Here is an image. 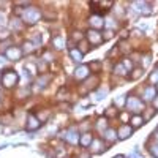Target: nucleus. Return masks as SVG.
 Here are the masks:
<instances>
[{
	"instance_id": "obj_1",
	"label": "nucleus",
	"mask_w": 158,
	"mask_h": 158,
	"mask_svg": "<svg viewBox=\"0 0 158 158\" xmlns=\"http://www.w3.org/2000/svg\"><path fill=\"white\" fill-rule=\"evenodd\" d=\"M40 18H41V13H40L38 8H27L22 13V19L27 24H36Z\"/></svg>"
},
{
	"instance_id": "obj_2",
	"label": "nucleus",
	"mask_w": 158,
	"mask_h": 158,
	"mask_svg": "<svg viewBox=\"0 0 158 158\" xmlns=\"http://www.w3.org/2000/svg\"><path fill=\"white\" fill-rule=\"evenodd\" d=\"M16 82H18V74H16V71L8 70V71H5V73H3V76H2V84H3L6 89L15 87V85H16Z\"/></svg>"
},
{
	"instance_id": "obj_3",
	"label": "nucleus",
	"mask_w": 158,
	"mask_h": 158,
	"mask_svg": "<svg viewBox=\"0 0 158 158\" xmlns=\"http://www.w3.org/2000/svg\"><path fill=\"white\" fill-rule=\"evenodd\" d=\"M60 138L63 141H67L70 144H77L79 142V135L76 133L74 130H67V131H62L60 133Z\"/></svg>"
},
{
	"instance_id": "obj_4",
	"label": "nucleus",
	"mask_w": 158,
	"mask_h": 158,
	"mask_svg": "<svg viewBox=\"0 0 158 158\" xmlns=\"http://www.w3.org/2000/svg\"><path fill=\"white\" fill-rule=\"evenodd\" d=\"M127 106H128V109H130V111H133V112H139V111H142L144 104H142V101H141L139 98H136V97H130V98H128V101H127Z\"/></svg>"
},
{
	"instance_id": "obj_5",
	"label": "nucleus",
	"mask_w": 158,
	"mask_h": 158,
	"mask_svg": "<svg viewBox=\"0 0 158 158\" xmlns=\"http://www.w3.org/2000/svg\"><path fill=\"white\" fill-rule=\"evenodd\" d=\"M87 40H89V43L90 44H94V46H98L103 43V35L97 30H89L87 32Z\"/></svg>"
},
{
	"instance_id": "obj_6",
	"label": "nucleus",
	"mask_w": 158,
	"mask_h": 158,
	"mask_svg": "<svg viewBox=\"0 0 158 158\" xmlns=\"http://www.w3.org/2000/svg\"><path fill=\"white\" fill-rule=\"evenodd\" d=\"M22 49L21 48H15V46H11V48H8L6 49V52H5V57L6 59H10V60H19L21 57H22Z\"/></svg>"
},
{
	"instance_id": "obj_7",
	"label": "nucleus",
	"mask_w": 158,
	"mask_h": 158,
	"mask_svg": "<svg viewBox=\"0 0 158 158\" xmlns=\"http://www.w3.org/2000/svg\"><path fill=\"white\" fill-rule=\"evenodd\" d=\"M131 133H133V128L130 125H120L118 131H117V136H118V139H127L128 136H131Z\"/></svg>"
},
{
	"instance_id": "obj_8",
	"label": "nucleus",
	"mask_w": 158,
	"mask_h": 158,
	"mask_svg": "<svg viewBox=\"0 0 158 158\" xmlns=\"http://www.w3.org/2000/svg\"><path fill=\"white\" fill-rule=\"evenodd\" d=\"M103 149H104V146H103L101 139H94L92 141V144H90V152L92 153H100V152H103Z\"/></svg>"
},
{
	"instance_id": "obj_9",
	"label": "nucleus",
	"mask_w": 158,
	"mask_h": 158,
	"mask_svg": "<svg viewBox=\"0 0 158 158\" xmlns=\"http://www.w3.org/2000/svg\"><path fill=\"white\" fill-rule=\"evenodd\" d=\"M74 76H76V79H85V77L89 76V67H85V65H81L79 68H76Z\"/></svg>"
},
{
	"instance_id": "obj_10",
	"label": "nucleus",
	"mask_w": 158,
	"mask_h": 158,
	"mask_svg": "<svg viewBox=\"0 0 158 158\" xmlns=\"http://www.w3.org/2000/svg\"><path fill=\"white\" fill-rule=\"evenodd\" d=\"M90 25H92L94 29H101L103 25H104V21H103V18H100V16L95 15V16L90 18Z\"/></svg>"
},
{
	"instance_id": "obj_11",
	"label": "nucleus",
	"mask_w": 158,
	"mask_h": 158,
	"mask_svg": "<svg viewBox=\"0 0 158 158\" xmlns=\"http://www.w3.org/2000/svg\"><path fill=\"white\" fill-rule=\"evenodd\" d=\"M92 141H94V138H92L90 133H84L81 138H79V144H81L82 147H89L92 144Z\"/></svg>"
},
{
	"instance_id": "obj_12",
	"label": "nucleus",
	"mask_w": 158,
	"mask_h": 158,
	"mask_svg": "<svg viewBox=\"0 0 158 158\" xmlns=\"http://www.w3.org/2000/svg\"><path fill=\"white\" fill-rule=\"evenodd\" d=\"M40 127V120H38V118L35 117V115H29V118H27V128L29 130H36Z\"/></svg>"
},
{
	"instance_id": "obj_13",
	"label": "nucleus",
	"mask_w": 158,
	"mask_h": 158,
	"mask_svg": "<svg viewBox=\"0 0 158 158\" xmlns=\"http://www.w3.org/2000/svg\"><path fill=\"white\" fill-rule=\"evenodd\" d=\"M155 94H156V89L153 85H150V87H147L146 90H144V98H146L147 101H150V100L155 98Z\"/></svg>"
},
{
	"instance_id": "obj_14",
	"label": "nucleus",
	"mask_w": 158,
	"mask_h": 158,
	"mask_svg": "<svg viewBox=\"0 0 158 158\" xmlns=\"http://www.w3.org/2000/svg\"><path fill=\"white\" fill-rule=\"evenodd\" d=\"M52 44H54V48H56V49H63V48H65L63 36H60V35L54 36V38H52Z\"/></svg>"
},
{
	"instance_id": "obj_15",
	"label": "nucleus",
	"mask_w": 158,
	"mask_h": 158,
	"mask_svg": "<svg viewBox=\"0 0 158 158\" xmlns=\"http://www.w3.org/2000/svg\"><path fill=\"white\" fill-rule=\"evenodd\" d=\"M70 57L73 62H81L82 60V52H79V49H71L70 51Z\"/></svg>"
},
{
	"instance_id": "obj_16",
	"label": "nucleus",
	"mask_w": 158,
	"mask_h": 158,
	"mask_svg": "<svg viewBox=\"0 0 158 158\" xmlns=\"http://www.w3.org/2000/svg\"><path fill=\"white\" fill-rule=\"evenodd\" d=\"M103 136H104V139L106 141H114L115 138H117V131H114V130H106L103 133Z\"/></svg>"
},
{
	"instance_id": "obj_17",
	"label": "nucleus",
	"mask_w": 158,
	"mask_h": 158,
	"mask_svg": "<svg viewBox=\"0 0 158 158\" xmlns=\"http://www.w3.org/2000/svg\"><path fill=\"white\" fill-rule=\"evenodd\" d=\"M11 29L13 30H21L22 29V24H21V19L19 18H11Z\"/></svg>"
},
{
	"instance_id": "obj_18",
	"label": "nucleus",
	"mask_w": 158,
	"mask_h": 158,
	"mask_svg": "<svg viewBox=\"0 0 158 158\" xmlns=\"http://www.w3.org/2000/svg\"><path fill=\"white\" fill-rule=\"evenodd\" d=\"M114 73L118 74V76H125V74H127V68L123 67L122 63H117L115 67H114Z\"/></svg>"
},
{
	"instance_id": "obj_19",
	"label": "nucleus",
	"mask_w": 158,
	"mask_h": 158,
	"mask_svg": "<svg viewBox=\"0 0 158 158\" xmlns=\"http://www.w3.org/2000/svg\"><path fill=\"white\" fill-rule=\"evenodd\" d=\"M144 123V118L141 117V115H135L133 118H131V125H133L135 128H138V127H141Z\"/></svg>"
},
{
	"instance_id": "obj_20",
	"label": "nucleus",
	"mask_w": 158,
	"mask_h": 158,
	"mask_svg": "<svg viewBox=\"0 0 158 158\" xmlns=\"http://www.w3.org/2000/svg\"><path fill=\"white\" fill-rule=\"evenodd\" d=\"M49 115H51V112H49V111H43V112H38L36 118H38L40 122H46L48 118H49Z\"/></svg>"
},
{
	"instance_id": "obj_21",
	"label": "nucleus",
	"mask_w": 158,
	"mask_h": 158,
	"mask_svg": "<svg viewBox=\"0 0 158 158\" xmlns=\"http://www.w3.org/2000/svg\"><path fill=\"white\" fill-rule=\"evenodd\" d=\"M149 150H150V153H152L155 158H158V142H156V144H152Z\"/></svg>"
},
{
	"instance_id": "obj_22",
	"label": "nucleus",
	"mask_w": 158,
	"mask_h": 158,
	"mask_svg": "<svg viewBox=\"0 0 158 158\" xmlns=\"http://www.w3.org/2000/svg\"><path fill=\"white\" fill-rule=\"evenodd\" d=\"M141 74H142V70L141 68H136L133 71V74H131V79H138V77H141Z\"/></svg>"
},
{
	"instance_id": "obj_23",
	"label": "nucleus",
	"mask_w": 158,
	"mask_h": 158,
	"mask_svg": "<svg viewBox=\"0 0 158 158\" xmlns=\"http://www.w3.org/2000/svg\"><path fill=\"white\" fill-rule=\"evenodd\" d=\"M90 68L94 70V71H98L101 68V62H94V63H90Z\"/></svg>"
},
{
	"instance_id": "obj_24",
	"label": "nucleus",
	"mask_w": 158,
	"mask_h": 158,
	"mask_svg": "<svg viewBox=\"0 0 158 158\" xmlns=\"http://www.w3.org/2000/svg\"><path fill=\"white\" fill-rule=\"evenodd\" d=\"M97 127H98L100 130H103V128H106V118H100V120L97 122Z\"/></svg>"
},
{
	"instance_id": "obj_25",
	"label": "nucleus",
	"mask_w": 158,
	"mask_h": 158,
	"mask_svg": "<svg viewBox=\"0 0 158 158\" xmlns=\"http://www.w3.org/2000/svg\"><path fill=\"white\" fill-rule=\"evenodd\" d=\"M115 114H117V112H115V108H114V106H111V108L106 109V115H108V117H114Z\"/></svg>"
},
{
	"instance_id": "obj_26",
	"label": "nucleus",
	"mask_w": 158,
	"mask_h": 158,
	"mask_svg": "<svg viewBox=\"0 0 158 158\" xmlns=\"http://www.w3.org/2000/svg\"><path fill=\"white\" fill-rule=\"evenodd\" d=\"M112 36H114V32H112V30H106V33H104L103 40H104V41H108V40H111Z\"/></svg>"
},
{
	"instance_id": "obj_27",
	"label": "nucleus",
	"mask_w": 158,
	"mask_h": 158,
	"mask_svg": "<svg viewBox=\"0 0 158 158\" xmlns=\"http://www.w3.org/2000/svg\"><path fill=\"white\" fill-rule=\"evenodd\" d=\"M106 94H108V89H101V90L98 92V94H97V100H101Z\"/></svg>"
},
{
	"instance_id": "obj_28",
	"label": "nucleus",
	"mask_w": 158,
	"mask_h": 158,
	"mask_svg": "<svg viewBox=\"0 0 158 158\" xmlns=\"http://www.w3.org/2000/svg\"><path fill=\"white\" fill-rule=\"evenodd\" d=\"M150 82H158V71H153L150 74Z\"/></svg>"
},
{
	"instance_id": "obj_29",
	"label": "nucleus",
	"mask_w": 158,
	"mask_h": 158,
	"mask_svg": "<svg viewBox=\"0 0 158 158\" xmlns=\"http://www.w3.org/2000/svg\"><path fill=\"white\" fill-rule=\"evenodd\" d=\"M24 48H25V49H24L25 52H32V51H33V44H32V43H25Z\"/></svg>"
},
{
	"instance_id": "obj_30",
	"label": "nucleus",
	"mask_w": 158,
	"mask_h": 158,
	"mask_svg": "<svg viewBox=\"0 0 158 158\" xmlns=\"http://www.w3.org/2000/svg\"><path fill=\"white\" fill-rule=\"evenodd\" d=\"M73 38L76 40V41H77V40L81 41V40H82V33H81V32H74V33H73Z\"/></svg>"
},
{
	"instance_id": "obj_31",
	"label": "nucleus",
	"mask_w": 158,
	"mask_h": 158,
	"mask_svg": "<svg viewBox=\"0 0 158 158\" xmlns=\"http://www.w3.org/2000/svg\"><path fill=\"white\" fill-rule=\"evenodd\" d=\"M123 98H125V97H118V98H115V104H117V106H123Z\"/></svg>"
},
{
	"instance_id": "obj_32",
	"label": "nucleus",
	"mask_w": 158,
	"mask_h": 158,
	"mask_svg": "<svg viewBox=\"0 0 158 158\" xmlns=\"http://www.w3.org/2000/svg\"><path fill=\"white\" fill-rule=\"evenodd\" d=\"M122 65H123V67H125V68H127V70H128V68H131V67H133V65H131V62H130V60H128V59H125V60H123V63H122Z\"/></svg>"
},
{
	"instance_id": "obj_33",
	"label": "nucleus",
	"mask_w": 158,
	"mask_h": 158,
	"mask_svg": "<svg viewBox=\"0 0 158 158\" xmlns=\"http://www.w3.org/2000/svg\"><path fill=\"white\" fill-rule=\"evenodd\" d=\"M25 68L30 70V71H32V74H35V73H36V67H35V65H32V63H30V65H27Z\"/></svg>"
},
{
	"instance_id": "obj_34",
	"label": "nucleus",
	"mask_w": 158,
	"mask_h": 158,
	"mask_svg": "<svg viewBox=\"0 0 158 158\" xmlns=\"http://www.w3.org/2000/svg\"><path fill=\"white\" fill-rule=\"evenodd\" d=\"M153 106H155V109L158 111V97H156V98L153 100Z\"/></svg>"
},
{
	"instance_id": "obj_35",
	"label": "nucleus",
	"mask_w": 158,
	"mask_h": 158,
	"mask_svg": "<svg viewBox=\"0 0 158 158\" xmlns=\"http://www.w3.org/2000/svg\"><path fill=\"white\" fill-rule=\"evenodd\" d=\"M133 35H135V36H141V32H139V30H133Z\"/></svg>"
},
{
	"instance_id": "obj_36",
	"label": "nucleus",
	"mask_w": 158,
	"mask_h": 158,
	"mask_svg": "<svg viewBox=\"0 0 158 158\" xmlns=\"http://www.w3.org/2000/svg\"><path fill=\"white\" fill-rule=\"evenodd\" d=\"M3 62H6V57H3V56H0V63H3Z\"/></svg>"
},
{
	"instance_id": "obj_37",
	"label": "nucleus",
	"mask_w": 158,
	"mask_h": 158,
	"mask_svg": "<svg viewBox=\"0 0 158 158\" xmlns=\"http://www.w3.org/2000/svg\"><path fill=\"white\" fill-rule=\"evenodd\" d=\"M81 158H90L89 155H81Z\"/></svg>"
},
{
	"instance_id": "obj_38",
	"label": "nucleus",
	"mask_w": 158,
	"mask_h": 158,
	"mask_svg": "<svg viewBox=\"0 0 158 158\" xmlns=\"http://www.w3.org/2000/svg\"><path fill=\"white\" fill-rule=\"evenodd\" d=\"M115 158H123V156H122V155H118V156H115Z\"/></svg>"
}]
</instances>
